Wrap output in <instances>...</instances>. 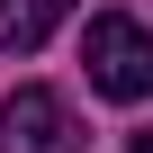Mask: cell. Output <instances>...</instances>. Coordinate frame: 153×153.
<instances>
[{
  "mask_svg": "<svg viewBox=\"0 0 153 153\" xmlns=\"http://www.w3.org/2000/svg\"><path fill=\"white\" fill-rule=\"evenodd\" d=\"M135 153H153V126H144V135H135Z\"/></svg>",
  "mask_w": 153,
  "mask_h": 153,
  "instance_id": "4",
  "label": "cell"
},
{
  "mask_svg": "<svg viewBox=\"0 0 153 153\" xmlns=\"http://www.w3.org/2000/svg\"><path fill=\"white\" fill-rule=\"evenodd\" d=\"M0 153H81V126H72V99L27 81L0 99Z\"/></svg>",
  "mask_w": 153,
  "mask_h": 153,
  "instance_id": "2",
  "label": "cell"
},
{
  "mask_svg": "<svg viewBox=\"0 0 153 153\" xmlns=\"http://www.w3.org/2000/svg\"><path fill=\"white\" fill-rule=\"evenodd\" d=\"M81 72H90L99 99H144V90H153V36H144V18L99 9V18L81 27Z\"/></svg>",
  "mask_w": 153,
  "mask_h": 153,
  "instance_id": "1",
  "label": "cell"
},
{
  "mask_svg": "<svg viewBox=\"0 0 153 153\" xmlns=\"http://www.w3.org/2000/svg\"><path fill=\"white\" fill-rule=\"evenodd\" d=\"M72 18V0H0V54H36Z\"/></svg>",
  "mask_w": 153,
  "mask_h": 153,
  "instance_id": "3",
  "label": "cell"
}]
</instances>
